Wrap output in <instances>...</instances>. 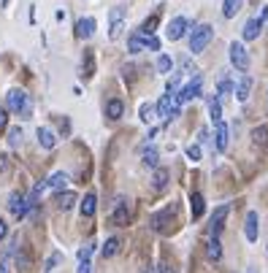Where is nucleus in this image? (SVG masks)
<instances>
[{
	"mask_svg": "<svg viewBox=\"0 0 268 273\" xmlns=\"http://www.w3.org/2000/svg\"><path fill=\"white\" fill-rule=\"evenodd\" d=\"M157 117H162L166 122H174L181 114V100L176 98V92H166L160 100H157Z\"/></svg>",
	"mask_w": 268,
	"mask_h": 273,
	"instance_id": "obj_1",
	"label": "nucleus"
},
{
	"mask_svg": "<svg viewBox=\"0 0 268 273\" xmlns=\"http://www.w3.org/2000/svg\"><path fill=\"white\" fill-rule=\"evenodd\" d=\"M6 106H8V111H14V114H19L22 119H30V114H33V106H30V100H27V95L22 89H11L6 95Z\"/></svg>",
	"mask_w": 268,
	"mask_h": 273,
	"instance_id": "obj_2",
	"label": "nucleus"
},
{
	"mask_svg": "<svg viewBox=\"0 0 268 273\" xmlns=\"http://www.w3.org/2000/svg\"><path fill=\"white\" fill-rule=\"evenodd\" d=\"M212 38H214V27L212 25H198L195 30L190 33V52L200 54L209 43H212Z\"/></svg>",
	"mask_w": 268,
	"mask_h": 273,
	"instance_id": "obj_3",
	"label": "nucleus"
},
{
	"mask_svg": "<svg viewBox=\"0 0 268 273\" xmlns=\"http://www.w3.org/2000/svg\"><path fill=\"white\" fill-rule=\"evenodd\" d=\"M8 211H11L14 219H25L27 211H30L27 195H22V192H11V197H8Z\"/></svg>",
	"mask_w": 268,
	"mask_h": 273,
	"instance_id": "obj_4",
	"label": "nucleus"
},
{
	"mask_svg": "<svg viewBox=\"0 0 268 273\" xmlns=\"http://www.w3.org/2000/svg\"><path fill=\"white\" fill-rule=\"evenodd\" d=\"M109 22H111V27H109V38H111V41H117L119 35H122V30H125V8H122V6L111 8Z\"/></svg>",
	"mask_w": 268,
	"mask_h": 273,
	"instance_id": "obj_5",
	"label": "nucleus"
},
{
	"mask_svg": "<svg viewBox=\"0 0 268 273\" xmlns=\"http://www.w3.org/2000/svg\"><path fill=\"white\" fill-rule=\"evenodd\" d=\"M231 62H233L236 71H250V54H246L241 41H233L231 43Z\"/></svg>",
	"mask_w": 268,
	"mask_h": 273,
	"instance_id": "obj_6",
	"label": "nucleus"
},
{
	"mask_svg": "<svg viewBox=\"0 0 268 273\" xmlns=\"http://www.w3.org/2000/svg\"><path fill=\"white\" fill-rule=\"evenodd\" d=\"M200 89H203V76H193V81L187 84V87H181V92H179V100H181V106H184V103H190V100H195L198 95H200Z\"/></svg>",
	"mask_w": 268,
	"mask_h": 273,
	"instance_id": "obj_7",
	"label": "nucleus"
},
{
	"mask_svg": "<svg viewBox=\"0 0 268 273\" xmlns=\"http://www.w3.org/2000/svg\"><path fill=\"white\" fill-rule=\"evenodd\" d=\"M187 27H190V19H187V16H176V19H171V22H168V27H166L168 41H179L181 35L187 33Z\"/></svg>",
	"mask_w": 268,
	"mask_h": 273,
	"instance_id": "obj_8",
	"label": "nucleus"
},
{
	"mask_svg": "<svg viewBox=\"0 0 268 273\" xmlns=\"http://www.w3.org/2000/svg\"><path fill=\"white\" fill-rule=\"evenodd\" d=\"M111 219H114V224H119V228H125V224L130 222V206H128L125 197H119V200H117V206H114V214H111Z\"/></svg>",
	"mask_w": 268,
	"mask_h": 273,
	"instance_id": "obj_9",
	"label": "nucleus"
},
{
	"mask_svg": "<svg viewBox=\"0 0 268 273\" xmlns=\"http://www.w3.org/2000/svg\"><path fill=\"white\" fill-rule=\"evenodd\" d=\"M228 214H231V206H219V209L214 211L212 216V222H209V235H219V230L225 228V219H228Z\"/></svg>",
	"mask_w": 268,
	"mask_h": 273,
	"instance_id": "obj_10",
	"label": "nucleus"
},
{
	"mask_svg": "<svg viewBox=\"0 0 268 273\" xmlns=\"http://www.w3.org/2000/svg\"><path fill=\"white\" fill-rule=\"evenodd\" d=\"M95 27H98V22L92 19V16H84V19L76 22V38H81V41H87L95 35Z\"/></svg>",
	"mask_w": 268,
	"mask_h": 273,
	"instance_id": "obj_11",
	"label": "nucleus"
},
{
	"mask_svg": "<svg viewBox=\"0 0 268 273\" xmlns=\"http://www.w3.org/2000/svg\"><path fill=\"white\" fill-rule=\"evenodd\" d=\"M222 257V243H219V235H209L206 241V260L209 262H219Z\"/></svg>",
	"mask_w": 268,
	"mask_h": 273,
	"instance_id": "obj_12",
	"label": "nucleus"
},
{
	"mask_svg": "<svg viewBox=\"0 0 268 273\" xmlns=\"http://www.w3.org/2000/svg\"><path fill=\"white\" fill-rule=\"evenodd\" d=\"M217 149L219 152H225L228 146H231V127L225 125V122H217Z\"/></svg>",
	"mask_w": 268,
	"mask_h": 273,
	"instance_id": "obj_13",
	"label": "nucleus"
},
{
	"mask_svg": "<svg viewBox=\"0 0 268 273\" xmlns=\"http://www.w3.org/2000/svg\"><path fill=\"white\" fill-rule=\"evenodd\" d=\"M95 73V52L92 49H84V60H81V79L90 81Z\"/></svg>",
	"mask_w": 268,
	"mask_h": 273,
	"instance_id": "obj_14",
	"label": "nucleus"
},
{
	"mask_svg": "<svg viewBox=\"0 0 268 273\" xmlns=\"http://www.w3.org/2000/svg\"><path fill=\"white\" fill-rule=\"evenodd\" d=\"M174 214H176V206H168V209H162L160 214H155V216H152V228H155V230L166 228V222H171V219H174Z\"/></svg>",
	"mask_w": 268,
	"mask_h": 273,
	"instance_id": "obj_15",
	"label": "nucleus"
},
{
	"mask_svg": "<svg viewBox=\"0 0 268 273\" xmlns=\"http://www.w3.org/2000/svg\"><path fill=\"white\" fill-rule=\"evenodd\" d=\"M65 184H68V173H63V171H57L46 178V190H52V192H63Z\"/></svg>",
	"mask_w": 268,
	"mask_h": 273,
	"instance_id": "obj_16",
	"label": "nucleus"
},
{
	"mask_svg": "<svg viewBox=\"0 0 268 273\" xmlns=\"http://www.w3.org/2000/svg\"><path fill=\"white\" fill-rule=\"evenodd\" d=\"M122 114H125V103H122L119 98H111L106 103V117L117 122V119H122Z\"/></svg>",
	"mask_w": 268,
	"mask_h": 273,
	"instance_id": "obj_17",
	"label": "nucleus"
},
{
	"mask_svg": "<svg viewBox=\"0 0 268 273\" xmlns=\"http://www.w3.org/2000/svg\"><path fill=\"white\" fill-rule=\"evenodd\" d=\"M244 235H246V241H257V214L250 211L246 214V224H244Z\"/></svg>",
	"mask_w": 268,
	"mask_h": 273,
	"instance_id": "obj_18",
	"label": "nucleus"
},
{
	"mask_svg": "<svg viewBox=\"0 0 268 273\" xmlns=\"http://www.w3.org/2000/svg\"><path fill=\"white\" fill-rule=\"evenodd\" d=\"M38 144H41L44 149H54L57 146V135L49 127H38Z\"/></svg>",
	"mask_w": 268,
	"mask_h": 273,
	"instance_id": "obj_19",
	"label": "nucleus"
},
{
	"mask_svg": "<svg viewBox=\"0 0 268 273\" xmlns=\"http://www.w3.org/2000/svg\"><path fill=\"white\" fill-rule=\"evenodd\" d=\"M79 209H81V216H87V219H90V216L95 214V209H98V197H95V192L84 195V200H81Z\"/></svg>",
	"mask_w": 268,
	"mask_h": 273,
	"instance_id": "obj_20",
	"label": "nucleus"
},
{
	"mask_svg": "<svg viewBox=\"0 0 268 273\" xmlns=\"http://www.w3.org/2000/svg\"><path fill=\"white\" fill-rule=\"evenodd\" d=\"M231 92H233V76L231 73H222L219 81H217V95L225 98V95H231Z\"/></svg>",
	"mask_w": 268,
	"mask_h": 273,
	"instance_id": "obj_21",
	"label": "nucleus"
},
{
	"mask_svg": "<svg viewBox=\"0 0 268 273\" xmlns=\"http://www.w3.org/2000/svg\"><path fill=\"white\" fill-rule=\"evenodd\" d=\"M260 22L257 19H246V25H244V30H241V35H244V41H255L257 35H260Z\"/></svg>",
	"mask_w": 268,
	"mask_h": 273,
	"instance_id": "obj_22",
	"label": "nucleus"
},
{
	"mask_svg": "<svg viewBox=\"0 0 268 273\" xmlns=\"http://www.w3.org/2000/svg\"><path fill=\"white\" fill-rule=\"evenodd\" d=\"M190 203H193V219H200L206 211V197L200 192H193V197H190Z\"/></svg>",
	"mask_w": 268,
	"mask_h": 273,
	"instance_id": "obj_23",
	"label": "nucleus"
},
{
	"mask_svg": "<svg viewBox=\"0 0 268 273\" xmlns=\"http://www.w3.org/2000/svg\"><path fill=\"white\" fill-rule=\"evenodd\" d=\"M76 200H79V197H76V192H57V209H60V211L73 209Z\"/></svg>",
	"mask_w": 268,
	"mask_h": 273,
	"instance_id": "obj_24",
	"label": "nucleus"
},
{
	"mask_svg": "<svg viewBox=\"0 0 268 273\" xmlns=\"http://www.w3.org/2000/svg\"><path fill=\"white\" fill-rule=\"evenodd\" d=\"M241 6H244V0H225L222 3V16L225 19H233V16L241 11Z\"/></svg>",
	"mask_w": 268,
	"mask_h": 273,
	"instance_id": "obj_25",
	"label": "nucleus"
},
{
	"mask_svg": "<svg viewBox=\"0 0 268 273\" xmlns=\"http://www.w3.org/2000/svg\"><path fill=\"white\" fill-rule=\"evenodd\" d=\"M250 92H252V76H244L241 81H238V87H236V98L246 100V98H250Z\"/></svg>",
	"mask_w": 268,
	"mask_h": 273,
	"instance_id": "obj_26",
	"label": "nucleus"
},
{
	"mask_svg": "<svg viewBox=\"0 0 268 273\" xmlns=\"http://www.w3.org/2000/svg\"><path fill=\"white\" fill-rule=\"evenodd\" d=\"M152 187H155V190H166V187H168V171H166V168H157V171H155V178H152Z\"/></svg>",
	"mask_w": 268,
	"mask_h": 273,
	"instance_id": "obj_27",
	"label": "nucleus"
},
{
	"mask_svg": "<svg viewBox=\"0 0 268 273\" xmlns=\"http://www.w3.org/2000/svg\"><path fill=\"white\" fill-rule=\"evenodd\" d=\"M128 49H130L133 54H138V52L147 49V43H143V35H141V33H133L130 38H128Z\"/></svg>",
	"mask_w": 268,
	"mask_h": 273,
	"instance_id": "obj_28",
	"label": "nucleus"
},
{
	"mask_svg": "<svg viewBox=\"0 0 268 273\" xmlns=\"http://www.w3.org/2000/svg\"><path fill=\"white\" fill-rule=\"evenodd\" d=\"M155 114H157V108L152 106V103H143V106H141V111H138L141 122H147V125H152V122H155Z\"/></svg>",
	"mask_w": 268,
	"mask_h": 273,
	"instance_id": "obj_29",
	"label": "nucleus"
},
{
	"mask_svg": "<svg viewBox=\"0 0 268 273\" xmlns=\"http://www.w3.org/2000/svg\"><path fill=\"white\" fill-rule=\"evenodd\" d=\"M209 111L214 122H222V108H219V95H209Z\"/></svg>",
	"mask_w": 268,
	"mask_h": 273,
	"instance_id": "obj_30",
	"label": "nucleus"
},
{
	"mask_svg": "<svg viewBox=\"0 0 268 273\" xmlns=\"http://www.w3.org/2000/svg\"><path fill=\"white\" fill-rule=\"evenodd\" d=\"M119 246H122V241H119V238H109V241H106V246H103V257H106V260L114 257V254L119 252Z\"/></svg>",
	"mask_w": 268,
	"mask_h": 273,
	"instance_id": "obj_31",
	"label": "nucleus"
},
{
	"mask_svg": "<svg viewBox=\"0 0 268 273\" xmlns=\"http://www.w3.org/2000/svg\"><path fill=\"white\" fill-rule=\"evenodd\" d=\"M252 141L257 146H263V144H268V127L265 125H260V127H255L252 130Z\"/></svg>",
	"mask_w": 268,
	"mask_h": 273,
	"instance_id": "obj_32",
	"label": "nucleus"
},
{
	"mask_svg": "<svg viewBox=\"0 0 268 273\" xmlns=\"http://www.w3.org/2000/svg\"><path fill=\"white\" fill-rule=\"evenodd\" d=\"M157 19H160V14L149 16V19L141 25V30H138V33H141V35H152V33H155V25H157Z\"/></svg>",
	"mask_w": 268,
	"mask_h": 273,
	"instance_id": "obj_33",
	"label": "nucleus"
},
{
	"mask_svg": "<svg viewBox=\"0 0 268 273\" xmlns=\"http://www.w3.org/2000/svg\"><path fill=\"white\" fill-rule=\"evenodd\" d=\"M171 68H174V60H171L168 54H160V60H157V71H160V73H171Z\"/></svg>",
	"mask_w": 268,
	"mask_h": 273,
	"instance_id": "obj_34",
	"label": "nucleus"
},
{
	"mask_svg": "<svg viewBox=\"0 0 268 273\" xmlns=\"http://www.w3.org/2000/svg\"><path fill=\"white\" fill-rule=\"evenodd\" d=\"M8 144H11L14 149L22 146V130H19V127H11V130H8Z\"/></svg>",
	"mask_w": 268,
	"mask_h": 273,
	"instance_id": "obj_35",
	"label": "nucleus"
},
{
	"mask_svg": "<svg viewBox=\"0 0 268 273\" xmlns=\"http://www.w3.org/2000/svg\"><path fill=\"white\" fill-rule=\"evenodd\" d=\"M143 163L149 168H157V149H143Z\"/></svg>",
	"mask_w": 268,
	"mask_h": 273,
	"instance_id": "obj_36",
	"label": "nucleus"
},
{
	"mask_svg": "<svg viewBox=\"0 0 268 273\" xmlns=\"http://www.w3.org/2000/svg\"><path fill=\"white\" fill-rule=\"evenodd\" d=\"M60 260H63V254L60 252H54V254H49V260H46V265H44V270L49 273V270H54L57 265H60Z\"/></svg>",
	"mask_w": 268,
	"mask_h": 273,
	"instance_id": "obj_37",
	"label": "nucleus"
},
{
	"mask_svg": "<svg viewBox=\"0 0 268 273\" xmlns=\"http://www.w3.org/2000/svg\"><path fill=\"white\" fill-rule=\"evenodd\" d=\"M8 171H11V160L8 154H0V176H8Z\"/></svg>",
	"mask_w": 268,
	"mask_h": 273,
	"instance_id": "obj_38",
	"label": "nucleus"
},
{
	"mask_svg": "<svg viewBox=\"0 0 268 273\" xmlns=\"http://www.w3.org/2000/svg\"><path fill=\"white\" fill-rule=\"evenodd\" d=\"M6 125H8V108L0 106V133L6 130Z\"/></svg>",
	"mask_w": 268,
	"mask_h": 273,
	"instance_id": "obj_39",
	"label": "nucleus"
},
{
	"mask_svg": "<svg viewBox=\"0 0 268 273\" xmlns=\"http://www.w3.org/2000/svg\"><path fill=\"white\" fill-rule=\"evenodd\" d=\"M92 243H87V246H84V249H79V260H90V254H92Z\"/></svg>",
	"mask_w": 268,
	"mask_h": 273,
	"instance_id": "obj_40",
	"label": "nucleus"
},
{
	"mask_svg": "<svg viewBox=\"0 0 268 273\" xmlns=\"http://www.w3.org/2000/svg\"><path fill=\"white\" fill-rule=\"evenodd\" d=\"M187 157L190 160H200V146H190L187 149Z\"/></svg>",
	"mask_w": 268,
	"mask_h": 273,
	"instance_id": "obj_41",
	"label": "nucleus"
},
{
	"mask_svg": "<svg viewBox=\"0 0 268 273\" xmlns=\"http://www.w3.org/2000/svg\"><path fill=\"white\" fill-rule=\"evenodd\" d=\"M90 270H92L90 260H79V270H76V273H90Z\"/></svg>",
	"mask_w": 268,
	"mask_h": 273,
	"instance_id": "obj_42",
	"label": "nucleus"
},
{
	"mask_svg": "<svg viewBox=\"0 0 268 273\" xmlns=\"http://www.w3.org/2000/svg\"><path fill=\"white\" fill-rule=\"evenodd\" d=\"M6 235H8V224H6L3 219H0V241H3V238H6Z\"/></svg>",
	"mask_w": 268,
	"mask_h": 273,
	"instance_id": "obj_43",
	"label": "nucleus"
},
{
	"mask_svg": "<svg viewBox=\"0 0 268 273\" xmlns=\"http://www.w3.org/2000/svg\"><path fill=\"white\" fill-rule=\"evenodd\" d=\"M257 22H260V25H263V22H268V6L260 11V19H257Z\"/></svg>",
	"mask_w": 268,
	"mask_h": 273,
	"instance_id": "obj_44",
	"label": "nucleus"
},
{
	"mask_svg": "<svg viewBox=\"0 0 268 273\" xmlns=\"http://www.w3.org/2000/svg\"><path fill=\"white\" fill-rule=\"evenodd\" d=\"M162 273H174V270H171L168 265H162Z\"/></svg>",
	"mask_w": 268,
	"mask_h": 273,
	"instance_id": "obj_45",
	"label": "nucleus"
},
{
	"mask_svg": "<svg viewBox=\"0 0 268 273\" xmlns=\"http://www.w3.org/2000/svg\"><path fill=\"white\" fill-rule=\"evenodd\" d=\"M250 273H257V270H255V268H252V270H250Z\"/></svg>",
	"mask_w": 268,
	"mask_h": 273,
	"instance_id": "obj_46",
	"label": "nucleus"
}]
</instances>
